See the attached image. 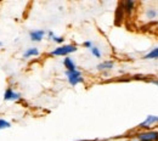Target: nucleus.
Returning <instances> with one entry per match:
<instances>
[{
    "mask_svg": "<svg viewBox=\"0 0 158 141\" xmlns=\"http://www.w3.org/2000/svg\"><path fill=\"white\" fill-rule=\"evenodd\" d=\"M151 84H155V85H157L158 86V79H152V81H150Z\"/></svg>",
    "mask_w": 158,
    "mask_h": 141,
    "instance_id": "19",
    "label": "nucleus"
},
{
    "mask_svg": "<svg viewBox=\"0 0 158 141\" xmlns=\"http://www.w3.org/2000/svg\"><path fill=\"white\" fill-rule=\"evenodd\" d=\"M113 67H114V62L113 61H103V62H100L99 64L96 66L98 71H100V72L111 71V69H113Z\"/></svg>",
    "mask_w": 158,
    "mask_h": 141,
    "instance_id": "7",
    "label": "nucleus"
},
{
    "mask_svg": "<svg viewBox=\"0 0 158 141\" xmlns=\"http://www.w3.org/2000/svg\"><path fill=\"white\" fill-rule=\"evenodd\" d=\"M45 35H46V33H45V31H43V29H35V31H31V32H29V38H31V40L37 41V43L43 40Z\"/></svg>",
    "mask_w": 158,
    "mask_h": 141,
    "instance_id": "6",
    "label": "nucleus"
},
{
    "mask_svg": "<svg viewBox=\"0 0 158 141\" xmlns=\"http://www.w3.org/2000/svg\"><path fill=\"white\" fill-rule=\"evenodd\" d=\"M9 128H11V123L5 121V119H2V118H0V130L9 129Z\"/></svg>",
    "mask_w": 158,
    "mask_h": 141,
    "instance_id": "15",
    "label": "nucleus"
},
{
    "mask_svg": "<svg viewBox=\"0 0 158 141\" xmlns=\"http://www.w3.org/2000/svg\"><path fill=\"white\" fill-rule=\"evenodd\" d=\"M90 52H91V55H93L94 57H96V59H101V56H102V52H101V50H100L98 46H93V48L90 49Z\"/></svg>",
    "mask_w": 158,
    "mask_h": 141,
    "instance_id": "14",
    "label": "nucleus"
},
{
    "mask_svg": "<svg viewBox=\"0 0 158 141\" xmlns=\"http://www.w3.org/2000/svg\"><path fill=\"white\" fill-rule=\"evenodd\" d=\"M143 60H158V46L157 48L151 49V50L143 56Z\"/></svg>",
    "mask_w": 158,
    "mask_h": 141,
    "instance_id": "11",
    "label": "nucleus"
},
{
    "mask_svg": "<svg viewBox=\"0 0 158 141\" xmlns=\"http://www.w3.org/2000/svg\"><path fill=\"white\" fill-rule=\"evenodd\" d=\"M1 45H2V43H1V41H0V46H1Z\"/></svg>",
    "mask_w": 158,
    "mask_h": 141,
    "instance_id": "21",
    "label": "nucleus"
},
{
    "mask_svg": "<svg viewBox=\"0 0 158 141\" xmlns=\"http://www.w3.org/2000/svg\"><path fill=\"white\" fill-rule=\"evenodd\" d=\"M83 46H84V48H86V49H89V50H90V49H91V48H93V46H94V44H93V41H90V40H86V41H84V43H83Z\"/></svg>",
    "mask_w": 158,
    "mask_h": 141,
    "instance_id": "17",
    "label": "nucleus"
},
{
    "mask_svg": "<svg viewBox=\"0 0 158 141\" xmlns=\"http://www.w3.org/2000/svg\"><path fill=\"white\" fill-rule=\"evenodd\" d=\"M145 15H146V19L147 20H155L157 17V10L156 9H147L145 11Z\"/></svg>",
    "mask_w": 158,
    "mask_h": 141,
    "instance_id": "13",
    "label": "nucleus"
},
{
    "mask_svg": "<svg viewBox=\"0 0 158 141\" xmlns=\"http://www.w3.org/2000/svg\"><path fill=\"white\" fill-rule=\"evenodd\" d=\"M62 63H63V66H64L66 71H76V69H77V64H76V62L72 60L69 56L64 57Z\"/></svg>",
    "mask_w": 158,
    "mask_h": 141,
    "instance_id": "9",
    "label": "nucleus"
},
{
    "mask_svg": "<svg viewBox=\"0 0 158 141\" xmlns=\"http://www.w3.org/2000/svg\"><path fill=\"white\" fill-rule=\"evenodd\" d=\"M124 16V9H123V2H120L117 7V12H116V21H117V24L119 23V21H122Z\"/></svg>",
    "mask_w": 158,
    "mask_h": 141,
    "instance_id": "12",
    "label": "nucleus"
},
{
    "mask_svg": "<svg viewBox=\"0 0 158 141\" xmlns=\"http://www.w3.org/2000/svg\"><path fill=\"white\" fill-rule=\"evenodd\" d=\"M52 41H55L56 44H60V45H63L64 38H63V37H59V35H55V37L52 38Z\"/></svg>",
    "mask_w": 158,
    "mask_h": 141,
    "instance_id": "16",
    "label": "nucleus"
},
{
    "mask_svg": "<svg viewBox=\"0 0 158 141\" xmlns=\"http://www.w3.org/2000/svg\"><path fill=\"white\" fill-rule=\"evenodd\" d=\"M134 7H135V1L133 0H128V1H124L123 2V9H124V14L130 16L134 11Z\"/></svg>",
    "mask_w": 158,
    "mask_h": 141,
    "instance_id": "8",
    "label": "nucleus"
},
{
    "mask_svg": "<svg viewBox=\"0 0 158 141\" xmlns=\"http://www.w3.org/2000/svg\"><path fill=\"white\" fill-rule=\"evenodd\" d=\"M139 141H158L157 130H143L135 135Z\"/></svg>",
    "mask_w": 158,
    "mask_h": 141,
    "instance_id": "3",
    "label": "nucleus"
},
{
    "mask_svg": "<svg viewBox=\"0 0 158 141\" xmlns=\"http://www.w3.org/2000/svg\"><path fill=\"white\" fill-rule=\"evenodd\" d=\"M21 99V94L15 91L12 88H7L4 93V100L5 101H17Z\"/></svg>",
    "mask_w": 158,
    "mask_h": 141,
    "instance_id": "5",
    "label": "nucleus"
},
{
    "mask_svg": "<svg viewBox=\"0 0 158 141\" xmlns=\"http://www.w3.org/2000/svg\"><path fill=\"white\" fill-rule=\"evenodd\" d=\"M156 123H157V116L150 114V116H147V117L145 118V121L141 122L138 126L140 129H148V130H150V128L153 126Z\"/></svg>",
    "mask_w": 158,
    "mask_h": 141,
    "instance_id": "4",
    "label": "nucleus"
},
{
    "mask_svg": "<svg viewBox=\"0 0 158 141\" xmlns=\"http://www.w3.org/2000/svg\"><path fill=\"white\" fill-rule=\"evenodd\" d=\"M46 35H48V38H49V39H50V40H52V38H54V37H55V33H54V32H52V31H49V32H48V33H46Z\"/></svg>",
    "mask_w": 158,
    "mask_h": 141,
    "instance_id": "18",
    "label": "nucleus"
},
{
    "mask_svg": "<svg viewBox=\"0 0 158 141\" xmlns=\"http://www.w3.org/2000/svg\"><path fill=\"white\" fill-rule=\"evenodd\" d=\"M66 76H67V81L69 83V85L72 86H77L78 84L84 81L81 72L76 69V71H66Z\"/></svg>",
    "mask_w": 158,
    "mask_h": 141,
    "instance_id": "2",
    "label": "nucleus"
},
{
    "mask_svg": "<svg viewBox=\"0 0 158 141\" xmlns=\"http://www.w3.org/2000/svg\"><path fill=\"white\" fill-rule=\"evenodd\" d=\"M157 123H158V116H157Z\"/></svg>",
    "mask_w": 158,
    "mask_h": 141,
    "instance_id": "22",
    "label": "nucleus"
},
{
    "mask_svg": "<svg viewBox=\"0 0 158 141\" xmlns=\"http://www.w3.org/2000/svg\"><path fill=\"white\" fill-rule=\"evenodd\" d=\"M78 50V48L73 44H63V45H60L56 49H54L50 55L51 56H61V57H67L68 55L76 52Z\"/></svg>",
    "mask_w": 158,
    "mask_h": 141,
    "instance_id": "1",
    "label": "nucleus"
},
{
    "mask_svg": "<svg viewBox=\"0 0 158 141\" xmlns=\"http://www.w3.org/2000/svg\"><path fill=\"white\" fill-rule=\"evenodd\" d=\"M39 56V50L37 48H28L24 52H23V57L24 59H29V57H35Z\"/></svg>",
    "mask_w": 158,
    "mask_h": 141,
    "instance_id": "10",
    "label": "nucleus"
},
{
    "mask_svg": "<svg viewBox=\"0 0 158 141\" xmlns=\"http://www.w3.org/2000/svg\"><path fill=\"white\" fill-rule=\"evenodd\" d=\"M130 141H139L138 139H136V138H135V136H134V138H133V139H131V140Z\"/></svg>",
    "mask_w": 158,
    "mask_h": 141,
    "instance_id": "20",
    "label": "nucleus"
}]
</instances>
